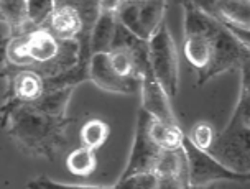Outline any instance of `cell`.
Instances as JSON below:
<instances>
[{
    "label": "cell",
    "mask_w": 250,
    "mask_h": 189,
    "mask_svg": "<svg viewBox=\"0 0 250 189\" xmlns=\"http://www.w3.org/2000/svg\"><path fill=\"white\" fill-rule=\"evenodd\" d=\"M74 124L69 117L44 114L28 102L12 99L2 104V127L17 148L31 158L53 161L61 147L69 142L68 128Z\"/></svg>",
    "instance_id": "1"
},
{
    "label": "cell",
    "mask_w": 250,
    "mask_h": 189,
    "mask_svg": "<svg viewBox=\"0 0 250 189\" xmlns=\"http://www.w3.org/2000/svg\"><path fill=\"white\" fill-rule=\"evenodd\" d=\"M60 46V40L48 26H38L23 35L13 37L7 46H2V66L21 69L46 64L58 56Z\"/></svg>",
    "instance_id": "2"
},
{
    "label": "cell",
    "mask_w": 250,
    "mask_h": 189,
    "mask_svg": "<svg viewBox=\"0 0 250 189\" xmlns=\"http://www.w3.org/2000/svg\"><path fill=\"white\" fill-rule=\"evenodd\" d=\"M148 51L155 78L162 83L169 97H175L180 87V58L175 40L165 21L148 40Z\"/></svg>",
    "instance_id": "3"
},
{
    "label": "cell",
    "mask_w": 250,
    "mask_h": 189,
    "mask_svg": "<svg viewBox=\"0 0 250 189\" xmlns=\"http://www.w3.org/2000/svg\"><path fill=\"white\" fill-rule=\"evenodd\" d=\"M250 55V49L235 37L224 23L219 25L212 35L211 60L206 69L198 73V85H204L208 81L219 74L240 69L244 60Z\"/></svg>",
    "instance_id": "4"
},
{
    "label": "cell",
    "mask_w": 250,
    "mask_h": 189,
    "mask_svg": "<svg viewBox=\"0 0 250 189\" xmlns=\"http://www.w3.org/2000/svg\"><path fill=\"white\" fill-rule=\"evenodd\" d=\"M183 148L186 153L188 163V184L189 188H206L208 184L216 181H237V183H250V174L232 171L216 160L209 151H204L189 142L185 137Z\"/></svg>",
    "instance_id": "5"
},
{
    "label": "cell",
    "mask_w": 250,
    "mask_h": 189,
    "mask_svg": "<svg viewBox=\"0 0 250 189\" xmlns=\"http://www.w3.org/2000/svg\"><path fill=\"white\" fill-rule=\"evenodd\" d=\"M209 153L232 171L250 174V128L230 119Z\"/></svg>",
    "instance_id": "6"
},
{
    "label": "cell",
    "mask_w": 250,
    "mask_h": 189,
    "mask_svg": "<svg viewBox=\"0 0 250 189\" xmlns=\"http://www.w3.org/2000/svg\"><path fill=\"white\" fill-rule=\"evenodd\" d=\"M151 115L145 109L138 110L137 115V128H135V138H133V145L130 156L127 160V165L120 174L119 181L127 179L138 173H148V171H155L156 163L162 155V148L151 140L148 133V122Z\"/></svg>",
    "instance_id": "7"
},
{
    "label": "cell",
    "mask_w": 250,
    "mask_h": 189,
    "mask_svg": "<svg viewBox=\"0 0 250 189\" xmlns=\"http://www.w3.org/2000/svg\"><path fill=\"white\" fill-rule=\"evenodd\" d=\"M167 0H138L125 3L117 10V19L138 38L148 40L163 23Z\"/></svg>",
    "instance_id": "8"
},
{
    "label": "cell",
    "mask_w": 250,
    "mask_h": 189,
    "mask_svg": "<svg viewBox=\"0 0 250 189\" xmlns=\"http://www.w3.org/2000/svg\"><path fill=\"white\" fill-rule=\"evenodd\" d=\"M140 97L142 109H145L153 119L178 124L168 92L165 91L162 83L155 78L151 64H146V67L140 74Z\"/></svg>",
    "instance_id": "9"
},
{
    "label": "cell",
    "mask_w": 250,
    "mask_h": 189,
    "mask_svg": "<svg viewBox=\"0 0 250 189\" xmlns=\"http://www.w3.org/2000/svg\"><path fill=\"white\" fill-rule=\"evenodd\" d=\"M89 81H92L102 91L114 94H140V81L127 79L117 74L110 63L109 53H97L92 55L89 63Z\"/></svg>",
    "instance_id": "10"
},
{
    "label": "cell",
    "mask_w": 250,
    "mask_h": 189,
    "mask_svg": "<svg viewBox=\"0 0 250 189\" xmlns=\"http://www.w3.org/2000/svg\"><path fill=\"white\" fill-rule=\"evenodd\" d=\"M155 173L158 176V188L180 189L189 188L188 184V163L185 148L180 150H163L156 163Z\"/></svg>",
    "instance_id": "11"
},
{
    "label": "cell",
    "mask_w": 250,
    "mask_h": 189,
    "mask_svg": "<svg viewBox=\"0 0 250 189\" xmlns=\"http://www.w3.org/2000/svg\"><path fill=\"white\" fill-rule=\"evenodd\" d=\"M46 92L44 78L33 67L13 69V99L19 102H37Z\"/></svg>",
    "instance_id": "12"
},
{
    "label": "cell",
    "mask_w": 250,
    "mask_h": 189,
    "mask_svg": "<svg viewBox=\"0 0 250 189\" xmlns=\"http://www.w3.org/2000/svg\"><path fill=\"white\" fill-rule=\"evenodd\" d=\"M46 26L58 40H78L84 30L81 13L71 5H56Z\"/></svg>",
    "instance_id": "13"
},
{
    "label": "cell",
    "mask_w": 250,
    "mask_h": 189,
    "mask_svg": "<svg viewBox=\"0 0 250 189\" xmlns=\"http://www.w3.org/2000/svg\"><path fill=\"white\" fill-rule=\"evenodd\" d=\"M117 23H119L117 12L102 8L99 19H97L96 25H94V30H92V38H91L92 55H97V53H109L110 49H112Z\"/></svg>",
    "instance_id": "14"
},
{
    "label": "cell",
    "mask_w": 250,
    "mask_h": 189,
    "mask_svg": "<svg viewBox=\"0 0 250 189\" xmlns=\"http://www.w3.org/2000/svg\"><path fill=\"white\" fill-rule=\"evenodd\" d=\"M148 133L151 140L162 150H180L183 148V140L186 137L180 124L165 122V120L153 119V117L148 122Z\"/></svg>",
    "instance_id": "15"
},
{
    "label": "cell",
    "mask_w": 250,
    "mask_h": 189,
    "mask_svg": "<svg viewBox=\"0 0 250 189\" xmlns=\"http://www.w3.org/2000/svg\"><path fill=\"white\" fill-rule=\"evenodd\" d=\"M0 15L13 30V37L37 28L31 25L28 15V0H0Z\"/></svg>",
    "instance_id": "16"
},
{
    "label": "cell",
    "mask_w": 250,
    "mask_h": 189,
    "mask_svg": "<svg viewBox=\"0 0 250 189\" xmlns=\"http://www.w3.org/2000/svg\"><path fill=\"white\" fill-rule=\"evenodd\" d=\"M212 17L224 25L250 30V0H221Z\"/></svg>",
    "instance_id": "17"
},
{
    "label": "cell",
    "mask_w": 250,
    "mask_h": 189,
    "mask_svg": "<svg viewBox=\"0 0 250 189\" xmlns=\"http://www.w3.org/2000/svg\"><path fill=\"white\" fill-rule=\"evenodd\" d=\"M185 56L188 63L194 67L198 73L206 69L211 60L212 49V37H204V35H185Z\"/></svg>",
    "instance_id": "18"
},
{
    "label": "cell",
    "mask_w": 250,
    "mask_h": 189,
    "mask_svg": "<svg viewBox=\"0 0 250 189\" xmlns=\"http://www.w3.org/2000/svg\"><path fill=\"white\" fill-rule=\"evenodd\" d=\"M74 89L76 87H73V85H68V87L46 91L43 94V97H40L37 102H31V104L44 114H50L53 117H66V110H68Z\"/></svg>",
    "instance_id": "19"
},
{
    "label": "cell",
    "mask_w": 250,
    "mask_h": 189,
    "mask_svg": "<svg viewBox=\"0 0 250 189\" xmlns=\"http://www.w3.org/2000/svg\"><path fill=\"white\" fill-rule=\"evenodd\" d=\"M66 168H68L69 173L76 174V176H91L97 168L96 150H91L87 147L76 148L66 158Z\"/></svg>",
    "instance_id": "20"
},
{
    "label": "cell",
    "mask_w": 250,
    "mask_h": 189,
    "mask_svg": "<svg viewBox=\"0 0 250 189\" xmlns=\"http://www.w3.org/2000/svg\"><path fill=\"white\" fill-rule=\"evenodd\" d=\"M110 127L109 124L101 119H89L83 124L81 132H79V138H81V145L87 147L91 150H99L101 147L105 145L109 140Z\"/></svg>",
    "instance_id": "21"
},
{
    "label": "cell",
    "mask_w": 250,
    "mask_h": 189,
    "mask_svg": "<svg viewBox=\"0 0 250 189\" xmlns=\"http://www.w3.org/2000/svg\"><path fill=\"white\" fill-rule=\"evenodd\" d=\"M109 56L119 76L127 79H138L135 58H133L130 49H112V51H109Z\"/></svg>",
    "instance_id": "22"
},
{
    "label": "cell",
    "mask_w": 250,
    "mask_h": 189,
    "mask_svg": "<svg viewBox=\"0 0 250 189\" xmlns=\"http://www.w3.org/2000/svg\"><path fill=\"white\" fill-rule=\"evenodd\" d=\"M188 138H189V142L196 145L198 148L204 151H209L211 150V147L214 145V142H216V137L217 133L214 132V127L206 120H201V122L194 124L193 127H191L189 133L186 135Z\"/></svg>",
    "instance_id": "23"
},
{
    "label": "cell",
    "mask_w": 250,
    "mask_h": 189,
    "mask_svg": "<svg viewBox=\"0 0 250 189\" xmlns=\"http://www.w3.org/2000/svg\"><path fill=\"white\" fill-rule=\"evenodd\" d=\"M56 8V0H28V15L33 26H46L53 12Z\"/></svg>",
    "instance_id": "24"
},
{
    "label": "cell",
    "mask_w": 250,
    "mask_h": 189,
    "mask_svg": "<svg viewBox=\"0 0 250 189\" xmlns=\"http://www.w3.org/2000/svg\"><path fill=\"white\" fill-rule=\"evenodd\" d=\"M114 188L120 189H156L158 188V176L155 171H148V173H138L133 176L117 181Z\"/></svg>",
    "instance_id": "25"
},
{
    "label": "cell",
    "mask_w": 250,
    "mask_h": 189,
    "mask_svg": "<svg viewBox=\"0 0 250 189\" xmlns=\"http://www.w3.org/2000/svg\"><path fill=\"white\" fill-rule=\"evenodd\" d=\"M28 188L37 189H97L101 186H94V184H61L56 181H51L48 176H40L31 179L28 183Z\"/></svg>",
    "instance_id": "26"
},
{
    "label": "cell",
    "mask_w": 250,
    "mask_h": 189,
    "mask_svg": "<svg viewBox=\"0 0 250 189\" xmlns=\"http://www.w3.org/2000/svg\"><path fill=\"white\" fill-rule=\"evenodd\" d=\"M230 119H234L235 122L245 125V127L250 128V94L240 91L237 105L234 109V114H232Z\"/></svg>",
    "instance_id": "27"
},
{
    "label": "cell",
    "mask_w": 250,
    "mask_h": 189,
    "mask_svg": "<svg viewBox=\"0 0 250 189\" xmlns=\"http://www.w3.org/2000/svg\"><path fill=\"white\" fill-rule=\"evenodd\" d=\"M239 71H240V91L250 94V55L244 60Z\"/></svg>",
    "instance_id": "28"
},
{
    "label": "cell",
    "mask_w": 250,
    "mask_h": 189,
    "mask_svg": "<svg viewBox=\"0 0 250 189\" xmlns=\"http://www.w3.org/2000/svg\"><path fill=\"white\" fill-rule=\"evenodd\" d=\"M189 2H193L194 5H198L201 10H204L209 15H214V12H216L221 0H189Z\"/></svg>",
    "instance_id": "29"
},
{
    "label": "cell",
    "mask_w": 250,
    "mask_h": 189,
    "mask_svg": "<svg viewBox=\"0 0 250 189\" xmlns=\"http://www.w3.org/2000/svg\"><path fill=\"white\" fill-rule=\"evenodd\" d=\"M132 2H138V0H102V8L117 12L120 7L125 5V3H132Z\"/></svg>",
    "instance_id": "30"
}]
</instances>
